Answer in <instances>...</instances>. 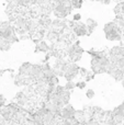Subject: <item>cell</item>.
I'll list each match as a JSON object with an SVG mask.
<instances>
[{"label": "cell", "instance_id": "obj_2", "mask_svg": "<svg viewBox=\"0 0 124 125\" xmlns=\"http://www.w3.org/2000/svg\"><path fill=\"white\" fill-rule=\"evenodd\" d=\"M72 32H74V34L76 36H85V35H88L87 25L85 23H83V22H75L74 28H72Z\"/></svg>", "mask_w": 124, "mask_h": 125}, {"label": "cell", "instance_id": "obj_14", "mask_svg": "<svg viewBox=\"0 0 124 125\" xmlns=\"http://www.w3.org/2000/svg\"><path fill=\"white\" fill-rule=\"evenodd\" d=\"M80 19H81V15H80V14H75V15H74V20H72V21H75V22H80Z\"/></svg>", "mask_w": 124, "mask_h": 125}, {"label": "cell", "instance_id": "obj_15", "mask_svg": "<svg viewBox=\"0 0 124 125\" xmlns=\"http://www.w3.org/2000/svg\"><path fill=\"white\" fill-rule=\"evenodd\" d=\"M3 103H4V98L2 97L1 94H0V106L3 105Z\"/></svg>", "mask_w": 124, "mask_h": 125}, {"label": "cell", "instance_id": "obj_10", "mask_svg": "<svg viewBox=\"0 0 124 125\" xmlns=\"http://www.w3.org/2000/svg\"><path fill=\"white\" fill-rule=\"evenodd\" d=\"M86 95H87L88 99H92L94 97V90L93 89H88L87 92H86Z\"/></svg>", "mask_w": 124, "mask_h": 125}, {"label": "cell", "instance_id": "obj_9", "mask_svg": "<svg viewBox=\"0 0 124 125\" xmlns=\"http://www.w3.org/2000/svg\"><path fill=\"white\" fill-rule=\"evenodd\" d=\"M64 87H65V90L72 91L74 88H76V83H75L74 81H67V82H66V84H65Z\"/></svg>", "mask_w": 124, "mask_h": 125}, {"label": "cell", "instance_id": "obj_3", "mask_svg": "<svg viewBox=\"0 0 124 125\" xmlns=\"http://www.w3.org/2000/svg\"><path fill=\"white\" fill-rule=\"evenodd\" d=\"M122 30H114L110 33H107L105 34V37L109 41H121L122 40Z\"/></svg>", "mask_w": 124, "mask_h": 125}, {"label": "cell", "instance_id": "obj_4", "mask_svg": "<svg viewBox=\"0 0 124 125\" xmlns=\"http://www.w3.org/2000/svg\"><path fill=\"white\" fill-rule=\"evenodd\" d=\"M32 67H33V64H31V62H23L21 65V67L19 68V73H20L22 76H30Z\"/></svg>", "mask_w": 124, "mask_h": 125}, {"label": "cell", "instance_id": "obj_7", "mask_svg": "<svg viewBox=\"0 0 124 125\" xmlns=\"http://www.w3.org/2000/svg\"><path fill=\"white\" fill-rule=\"evenodd\" d=\"M109 56H123V45H116L109 51Z\"/></svg>", "mask_w": 124, "mask_h": 125}, {"label": "cell", "instance_id": "obj_12", "mask_svg": "<svg viewBox=\"0 0 124 125\" xmlns=\"http://www.w3.org/2000/svg\"><path fill=\"white\" fill-rule=\"evenodd\" d=\"M86 84H87V82H86V81H78V82H76V87H77V88H79V89L86 88Z\"/></svg>", "mask_w": 124, "mask_h": 125}, {"label": "cell", "instance_id": "obj_6", "mask_svg": "<svg viewBox=\"0 0 124 125\" xmlns=\"http://www.w3.org/2000/svg\"><path fill=\"white\" fill-rule=\"evenodd\" d=\"M51 51V46L46 43L45 41H42L36 44L35 46V52H41V53H48Z\"/></svg>", "mask_w": 124, "mask_h": 125}, {"label": "cell", "instance_id": "obj_8", "mask_svg": "<svg viewBox=\"0 0 124 125\" xmlns=\"http://www.w3.org/2000/svg\"><path fill=\"white\" fill-rule=\"evenodd\" d=\"M113 11H114V14H115V15L123 14V13H122V6H121V2H118V3H116V6L114 7Z\"/></svg>", "mask_w": 124, "mask_h": 125}, {"label": "cell", "instance_id": "obj_16", "mask_svg": "<svg viewBox=\"0 0 124 125\" xmlns=\"http://www.w3.org/2000/svg\"><path fill=\"white\" fill-rule=\"evenodd\" d=\"M121 6H122V13L124 14V1L121 2Z\"/></svg>", "mask_w": 124, "mask_h": 125}, {"label": "cell", "instance_id": "obj_1", "mask_svg": "<svg viewBox=\"0 0 124 125\" xmlns=\"http://www.w3.org/2000/svg\"><path fill=\"white\" fill-rule=\"evenodd\" d=\"M75 114H76V110L74 109V106L70 105V104H67L61 111L59 116L64 121H70V120H75Z\"/></svg>", "mask_w": 124, "mask_h": 125}, {"label": "cell", "instance_id": "obj_18", "mask_svg": "<svg viewBox=\"0 0 124 125\" xmlns=\"http://www.w3.org/2000/svg\"><path fill=\"white\" fill-rule=\"evenodd\" d=\"M123 56H124V46H123Z\"/></svg>", "mask_w": 124, "mask_h": 125}, {"label": "cell", "instance_id": "obj_17", "mask_svg": "<svg viewBox=\"0 0 124 125\" xmlns=\"http://www.w3.org/2000/svg\"><path fill=\"white\" fill-rule=\"evenodd\" d=\"M122 86H123V88H124V79L122 80Z\"/></svg>", "mask_w": 124, "mask_h": 125}, {"label": "cell", "instance_id": "obj_5", "mask_svg": "<svg viewBox=\"0 0 124 125\" xmlns=\"http://www.w3.org/2000/svg\"><path fill=\"white\" fill-rule=\"evenodd\" d=\"M86 25H87L88 35H90V34H92L93 31L97 29V26H98V22H97L96 20L89 18V19H87V21H86Z\"/></svg>", "mask_w": 124, "mask_h": 125}, {"label": "cell", "instance_id": "obj_11", "mask_svg": "<svg viewBox=\"0 0 124 125\" xmlns=\"http://www.w3.org/2000/svg\"><path fill=\"white\" fill-rule=\"evenodd\" d=\"M83 4V1H72V9H79Z\"/></svg>", "mask_w": 124, "mask_h": 125}, {"label": "cell", "instance_id": "obj_13", "mask_svg": "<svg viewBox=\"0 0 124 125\" xmlns=\"http://www.w3.org/2000/svg\"><path fill=\"white\" fill-rule=\"evenodd\" d=\"M79 73H80L81 76H83V77H87V75L88 73H89V71L87 70V69L86 68H83V67H80V70H79Z\"/></svg>", "mask_w": 124, "mask_h": 125}]
</instances>
